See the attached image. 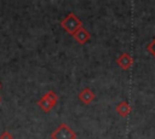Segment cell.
<instances>
[{"label":"cell","mask_w":155,"mask_h":139,"mask_svg":"<svg viewBox=\"0 0 155 139\" xmlns=\"http://www.w3.org/2000/svg\"><path fill=\"white\" fill-rule=\"evenodd\" d=\"M61 27H62L68 34H70V35L73 36V34H74L78 29H80V28L82 27V21H81L78 16H75L73 12H70L68 16H65V17L61 21Z\"/></svg>","instance_id":"1"},{"label":"cell","mask_w":155,"mask_h":139,"mask_svg":"<svg viewBox=\"0 0 155 139\" xmlns=\"http://www.w3.org/2000/svg\"><path fill=\"white\" fill-rule=\"evenodd\" d=\"M57 102H58V95H57L53 91H48L47 93H45V94L39 99L38 105L41 108L42 111L50 112V111L54 108V105L57 104Z\"/></svg>","instance_id":"2"},{"label":"cell","mask_w":155,"mask_h":139,"mask_svg":"<svg viewBox=\"0 0 155 139\" xmlns=\"http://www.w3.org/2000/svg\"><path fill=\"white\" fill-rule=\"evenodd\" d=\"M51 139H76V133L67 123H61L51 133Z\"/></svg>","instance_id":"3"},{"label":"cell","mask_w":155,"mask_h":139,"mask_svg":"<svg viewBox=\"0 0 155 139\" xmlns=\"http://www.w3.org/2000/svg\"><path fill=\"white\" fill-rule=\"evenodd\" d=\"M116 64H117L122 70H127V69H130V68L132 66V64H133V58H132V56H131L130 53L124 52V53H121V54L117 57Z\"/></svg>","instance_id":"4"},{"label":"cell","mask_w":155,"mask_h":139,"mask_svg":"<svg viewBox=\"0 0 155 139\" xmlns=\"http://www.w3.org/2000/svg\"><path fill=\"white\" fill-rule=\"evenodd\" d=\"M73 37L75 39V41H76L79 45H85V44L91 39V34H90L84 27H81L80 29H78V30L73 34Z\"/></svg>","instance_id":"5"},{"label":"cell","mask_w":155,"mask_h":139,"mask_svg":"<svg viewBox=\"0 0 155 139\" xmlns=\"http://www.w3.org/2000/svg\"><path fill=\"white\" fill-rule=\"evenodd\" d=\"M78 98H79L84 104L88 105V104H91V103L94 100V93L92 92V89H91V88L86 87V88H84V89L79 93Z\"/></svg>","instance_id":"6"},{"label":"cell","mask_w":155,"mask_h":139,"mask_svg":"<svg viewBox=\"0 0 155 139\" xmlns=\"http://www.w3.org/2000/svg\"><path fill=\"white\" fill-rule=\"evenodd\" d=\"M115 110H116V112H117L121 117H127V116L130 115V112H131L132 109H131L130 104H128L126 100H122V102H120V103L116 105Z\"/></svg>","instance_id":"7"},{"label":"cell","mask_w":155,"mask_h":139,"mask_svg":"<svg viewBox=\"0 0 155 139\" xmlns=\"http://www.w3.org/2000/svg\"><path fill=\"white\" fill-rule=\"evenodd\" d=\"M147 50H148V52H149V53H151V54L155 57V39H154V40H153V41L147 46Z\"/></svg>","instance_id":"8"},{"label":"cell","mask_w":155,"mask_h":139,"mask_svg":"<svg viewBox=\"0 0 155 139\" xmlns=\"http://www.w3.org/2000/svg\"><path fill=\"white\" fill-rule=\"evenodd\" d=\"M0 139H13V135L8 131H5L0 134Z\"/></svg>","instance_id":"9"},{"label":"cell","mask_w":155,"mask_h":139,"mask_svg":"<svg viewBox=\"0 0 155 139\" xmlns=\"http://www.w3.org/2000/svg\"><path fill=\"white\" fill-rule=\"evenodd\" d=\"M0 103H1V97H0Z\"/></svg>","instance_id":"10"},{"label":"cell","mask_w":155,"mask_h":139,"mask_svg":"<svg viewBox=\"0 0 155 139\" xmlns=\"http://www.w3.org/2000/svg\"><path fill=\"white\" fill-rule=\"evenodd\" d=\"M0 88H1V83H0Z\"/></svg>","instance_id":"11"}]
</instances>
